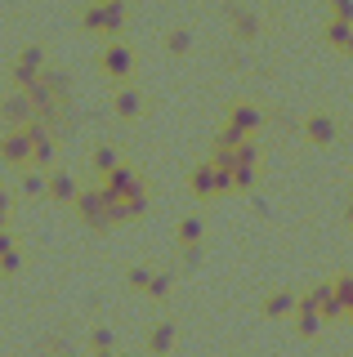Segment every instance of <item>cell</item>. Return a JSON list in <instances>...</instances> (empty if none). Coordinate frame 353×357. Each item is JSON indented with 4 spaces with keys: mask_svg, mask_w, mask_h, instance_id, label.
Segmentation results:
<instances>
[{
    "mask_svg": "<svg viewBox=\"0 0 353 357\" xmlns=\"http://www.w3.org/2000/svg\"><path fill=\"white\" fill-rule=\"evenodd\" d=\"M18 250V241L9 237V232H0V259H5V255H14Z\"/></svg>",
    "mask_w": 353,
    "mask_h": 357,
    "instance_id": "cell-34",
    "label": "cell"
},
{
    "mask_svg": "<svg viewBox=\"0 0 353 357\" xmlns=\"http://www.w3.org/2000/svg\"><path fill=\"white\" fill-rule=\"evenodd\" d=\"M31 148H36V126H14L0 134V161L31 170Z\"/></svg>",
    "mask_w": 353,
    "mask_h": 357,
    "instance_id": "cell-4",
    "label": "cell"
},
{
    "mask_svg": "<svg viewBox=\"0 0 353 357\" xmlns=\"http://www.w3.org/2000/svg\"><path fill=\"white\" fill-rule=\"evenodd\" d=\"M300 130H304V139L313 143V148H331V143L340 139V121L331 116V112H308Z\"/></svg>",
    "mask_w": 353,
    "mask_h": 357,
    "instance_id": "cell-9",
    "label": "cell"
},
{
    "mask_svg": "<svg viewBox=\"0 0 353 357\" xmlns=\"http://www.w3.org/2000/svg\"><path fill=\"white\" fill-rule=\"evenodd\" d=\"M40 76H45V45H23L9 63V81L27 94V89L40 85Z\"/></svg>",
    "mask_w": 353,
    "mask_h": 357,
    "instance_id": "cell-3",
    "label": "cell"
},
{
    "mask_svg": "<svg viewBox=\"0 0 353 357\" xmlns=\"http://www.w3.org/2000/svg\"><path fill=\"white\" fill-rule=\"evenodd\" d=\"M18 188H23V197H50V174L45 170H27L18 178Z\"/></svg>",
    "mask_w": 353,
    "mask_h": 357,
    "instance_id": "cell-23",
    "label": "cell"
},
{
    "mask_svg": "<svg viewBox=\"0 0 353 357\" xmlns=\"http://www.w3.org/2000/svg\"><path fill=\"white\" fill-rule=\"evenodd\" d=\"M143 107H148V103H143V94H139L135 85H121V89H117L112 112H117L121 121H139V116H143Z\"/></svg>",
    "mask_w": 353,
    "mask_h": 357,
    "instance_id": "cell-15",
    "label": "cell"
},
{
    "mask_svg": "<svg viewBox=\"0 0 353 357\" xmlns=\"http://www.w3.org/2000/svg\"><path fill=\"white\" fill-rule=\"evenodd\" d=\"M224 14H228V22H233V36H237V40H255V36H260V14H255V9L228 5Z\"/></svg>",
    "mask_w": 353,
    "mask_h": 357,
    "instance_id": "cell-13",
    "label": "cell"
},
{
    "mask_svg": "<svg viewBox=\"0 0 353 357\" xmlns=\"http://www.w3.org/2000/svg\"><path fill=\"white\" fill-rule=\"evenodd\" d=\"M90 353L94 357H117V331L98 321V326L90 331Z\"/></svg>",
    "mask_w": 353,
    "mask_h": 357,
    "instance_id": "cell-21",
    "label": "cell"
},
{
    "mask_svg": "<svg viewBox=\"0 0 353 357\" xmlns=\"http://www.w3.org/2000/svg\"><path fill=\"white\" fill-rule=\"evenodd\" d=\"M174 295V273H157L148 286V299H157V304H165V299Z\"/></svg>",
    "mask_w": 353,
    "mask_h": 357,
    "instance_id": "cell-26",
    "label": "cell"
},
{
    "mask_svg": "<svg viewBox=\"0 0 353 357\" xmlns=\"http://www.w3.org/2000/svg\"><path fill=\"white\" fill-rule=\"evenodd\" d=\"M126 27V5H103V31H121Z\"/></svg>",
    "mask_w": 353,
    "mask_h": 357,
    "instance_id": "cell-28",
    "label": "cell"
},
{
    "mask_svg": "<svg viewBox=\"0 0 353 357\" xmlns=\"http://www.w3.org/2000/svg\"><path fill=\"white\" fill-rule=\"evenodd\" d=\"M345 54H353V40H349V50H345Z\"/></svg>",
    "mask_w": 353,
    "mask_h": 357,
    "instance_id": "cell-36",
    "label": "cell"
},
{
    "mask_svg": "<svg viewBox=\"0 0 353 357\" xmlns=\"http://www.w3.org/2000/svg\"><path fill=\"white\" fill-rule=\"evenodd\" d=\"M202 259H206L202 245H188V250H179V268H183V273H197V268H202Z\"/></svg>",
    "mask_w": 353,
    "mask_h": 357,
    "instance_id": "cell-30",
    "label": "cell"
},
{
    "mask_svg": "<svg viewBox=\"0 0 353 357\" xmlns=\"http://www.w3.org/2000/svg\"><path fill=\"white\" fill-rule=\"evenodd\" d=\"M304 295L317 304V312H322V321H349V308L336 299V286H331V277H326V282H317V286H308Z\"/></svg>",
    "mask_w": 353,
    "mask_h": 357,
    "instance_id": "cell-10",
    "label": "cell"
},
{
    "mask_svg": "<svg viewBox=\"0 0 353 357\" xmlns=\"http://www.w3.org/2000/svg\"><path fill=\"white\" fill-rule=\"evenodd\" d=\"M211 161L224 165L228 174H237V170H260V148H255V139L237 143V148H211Z\"/></svg>",
    "mask_w": 353,
    "mask_h": 357,
    "instance_id": "cell-6",
    "label": "cell"
},
{
    "mask_svg": "<svg viewBox=\"0 0 353 357\" xmlns=\"http://www.w3.org/2000/svg\"><path fill=\"white\" fill-rule=\"evenodd\" d=\"M98 183H103V192L117 197V201H121V197H135V192H148V178H143L135 165H126V161H121L107 178H98Z\"/></svg>",
    "mask_w": 353,
    "mask_h": 357,
    "instance_id": "cell-7",
    "label": "cell"
},
{
    "mask_svg": "<svg viewBox=\"0 0 353 357\" xmlns=\"http://www.w3.org/2000/svg\"><path fill=\"white\" fill-rule=\"evenodd\" d=\"M228 130H237L241 139H255V134L264 130V112L260 103H246V98H237V103H228Z\"/></svg>",
    "mask_w": 353,
    "mask_h": 357,
    "instance_id": "cell-8",
    "label": "cell"
},
{
    "mask_svg": "<svg viewBox=\"0 0 353 357\" xmlns=\"http://www.w3.org/2000/svg\"><path fill=\"white\" fill-rule=\"evenodd\" d=\"M331 286H336V299L345 308H353V273H336L331 277Z\"/></svg>",
    "mask_w": 353,
    "mask_h": 357,
    "instance_id": "cell-27",
    "label": "cell"
},
{
    "mask_svg": "<svg viewBox=\"0 0 353 357\" xmlns=\"http://www.w3.org/2000/svg\"><path fill=\"white\" fill-rule=\"evenodd\" d=\"M331 18H336V22H353V0H336V5H331Z\"/></svg>",
    "mask_w": 353,
    "mask_h": 357,
    "instance_id": "cell-32",
    "label": "cell"
},
{
    "mask_svg": "<svg viewBox=\"0 0 353 357\" xmlns=\"http://www.w3.org/2000/svg\"><path fill=\"white\" fill-rule=\"evenodd\" d=\"M112 201H117V197H112ZM148 201H152V188H148V192H135V197H121V201H117V223L143 219V215H148Z\"/></svg>",
    "mask_w": 353,
    "mask_h": 357,
    "instance_id": "cell-18",
    "label": "cell"
},
{
    "mask_svg": "<svg viewBox=\"0 0 353 357\" xmlns=\"http://www.w3.org/2000/svg\"><path fill=\"white\" fill-rule=\"evenodd\" d=\"M349 321H353V308H349Z\"/></svg>",
    "mask_w": 353,
    "mask_h": 357,
    "instance_id": "cell-37",
    "label": "cell"
},
{
    "mask_svg": "<svg viewBox=\"0 0 353 357\" xmlns=\"http://www.w3.org/2000/svg\"><path fill=\"white\" fill-rule=\"evenodd\" d=\"M322 36H326V45H336V50H349V40H353V22H336V18H331Z\"/></svg>",
    "mask_w": 353,
    "mask_h": 357,
    "instance_id": "cell-24",
    "label": "cell"
},
{
    "mask_svg": "<svg viewBox=\"0 0 353 357\" xmlns=\"http://www.w3.org/2000/svg\"><path fill=\"white\" fill-rule=\"evenodd\" d=\"M152 268H143V264H135V268H126V286L135 290V295H148V286H152Z\"/></svg>",
    "mask_w": 353,
    "mask_h": 357,
    "instance_id": "cell-25",
    "label": "cell"
},
{
    "mask_svg": "<svg viewBox=\"0 0 353 357\" xmlns=\"http://www.w3.org/2000/svg\"><path fill=\"white\" fill-rule=\"evenodd\" d=\"M98 67H103L112 81L126 85V81H130V72H135V50H130L126 40H107L103 50H98Z\"/></svg>",
    "mask_w": 353,
    "mask_h": 357,
    "instance_id": "cell-5",
    "label": "cell"
},
{
    "mask_svg": "<svg viewBox=\"0 0 353 357\" xmlns=\"http://www.w3.org/2000/svg\"><path fill=\"white\" fill-rule=\"evenodd\" d=\"M90 165H94V174H98V178H107V174H112L117 165H121V156H117L112 143H94V148H90Z\"/></svg>",
    "mask_w": 353,
    "mask_h": 357,
    "instance_id": "cell-19",
    "label": "cell"
},
{
    "mask_svg": "<svg viewBox=\"0 0 353 357\" xmlns=\"http://www.w3.org/2000/svg\"><path fill=\"white\" fill-rule=\"evenodd\" d=\"M202 237H206L202 215H183L179 223H174V245H179V250H188V245H202Z\"/></svg>",
    "mask_w": 353,
    "mask_h": 357,
    "instance_id": "cell-17",
    "label": "cell"
},
{
    "mask_svg": "<svg viewBox=\"0 0 353 357\" xmlns=\"http://www.w3.org/2000/svg\"><path fill=\"white\" fill-rule=\"evenodd\" d=\"M76 219H81L85 228H94V232L117 228V201L103 192V183L81 188V197H76Z\"/></svg>",
    "mask_w": 353,
    "mask_h": 357,
    "instance_id": "cell-1",
    "label": "cell"
},
{
    "mask_svg": "<svg viewBox=\"0 0 353 357\" xmlns=\"http://www.w3.org/2000/svg\"><path fill=\"white\" fill-rule=\"evenodd\" d=\"M188 192H193L197 201L228 197V192H233V174H228L224 165H215L211 156H206V161H197L193 170H188Z\"/></svg>",
    "mask_w": 353,
    "mask_h": 357,
    "instance_id": "cell-2",
    "label": "cell"
},
{
    "mask_svg": "<svg viewBox=\"0 0 353 357\" xmlns=\"http://www.w3.org/2000/svg\"><path fill=\"white\" fill-rule=\"evenodd\" d=\"M81 27L85 31H103V5H85L81 9Z\"/></svg>",
    "mask_w": 353,
    "mask_h": 357,
    "instance_id": "cell-29",
    "label": "cell"
},
{
    "mask_svg": "<svg viewBox=\"0 0 353 357\" xmlns=\"http://www.w3.org/2000/svg\"><path fill=\"white\" fill-rule=\"evenodd\" d=\"M9 215H14V201H9V192L0 188V232H9Z\"/></svg>",
    "mask_w": 353,
    "mask_h": 357,
    "instance_id": "cell-33",
    "label": "cell"
},
{
    "mask_svg": "<svg viewBox=\"0 0 353 357\" xmlns=\"http://www.w3.org/2000/svg\"><path fill=\"white\" fill-rule=\"evenodd\" d=\"M174 344H179V326H174V317H161L148 326V353L152 357H165L174 353Z\"/></svg>",
    "mask_w": 353,
    "mask_h": 357,
    "instance_id": "cell-11",
    "label": "cell"
},
{
    "mask_svg": "<svg viewBox=\"0 0 353 357\" xmlns=\"http://www.w3.org/2000/svg\"><path fill=\"white\" fill-rule=\"evenodd\" d=\"M76 197H81V183H76L68 170H50V201H59V206H76Z\"/></svg>",
    "mask_w": 353,
    "mask_h": 357,
    "instance_id": "cell-16",
    "label": "cell"
},
{
    "mask_svg": "<svg viewBox=\"0 0 353 357\" xmlns=\"http://www.w3.org/2000/svg\"><path fill=\"white\" fill-rule=\"evenodd\" d=\"M345 223H349V228H353V197L345 201Z\"/></svg>",
    "mask_w": 353,
    "mask_h": 357,
    "instance_id": "cell-35",
    "label": "cell"
},
{
    "mask_svg": "<svg viewBox=\"0 0 353 357\" xmlns=\"http://www.w3.org/2000/svg\"><path fill=\"white\" fill-rule=\"evenodd\" d=\"M18 268H23V250H14V255H5V259H0V277H14Z\"/></svg>",
    "mask_w": 353,
    "mask_h": 357,
    "instance_id": "cell-31",
    "label": "cell"
},
{
    "mask_svg": "<svg viewBox=\"0 0 353 357\" xmlns=\"http://www.w3.org/2000/svg\"><path fill=\"white\" fill-rule=\"evenodd\" d=\"M161 45H165V54H188L193 50V27H170L161 36Z\"/></svg>",
    "mask_w": 353,
    "mask_h": 357,
    "instance_id": "cell-22",
    "label": "cell"
},
{
    "mask_svg": "<svg viewBox=\"0 0 353 357\" xmlns=\"http://www.w3.org/2000/svg\"><path fill=\"white\" fill-rule=\"evenodd\" d=\"M31 170H54V139L36 126V148H31Z\"/></svg>",
    "mask_w": 353,
    "mask_h": 357,
    "instance_id": "cell-20",
    "label": "cell"
},
{
    "mask_svg": "<svg viewBox=\"0 0 353 357\" xmlns=\"http://www.w3.org/2000/svg\"><path fill=\"white\" fill-rule=\"evenodd\" d=\"M121 357H130V353H121Z\"/></svg>",
    "mask_w": 353,
    "mask_h": 357,
    "instance_id": "cell-38",
    "label": "cell"
},
{
    "mask_svg": "<svg viewBox=\"0 0 353 357\" xmlns=\"http://www.w3.org/2000/svg\"><path fill=\"white\" fill-rule=\"evenodd\" d=\"M295 308H300V295H295V290H269V295L260 299V312L264 317H295Z\"/></svg>",
    "mask_w": 353,
    "mask_h": 357,
    "instance_id": "cell-12",
    "label": "cell"
},
{
    "mask_svg": "<svg viewBox=\"0 0 353 357\" xmlns=\"http://www.w3.org/2000/svg\"><path fill=\"white\" fill-rule=\"evenodd\" d=\"M317 331H322V312H317V304L308 295H300V308H295V335H300V340H313Z\"/></svg>",
    "mask_w": 353,
    "mask_h": 357,
    "instance_id": "cell-14",
    "label": "cell"
}]
</instances>
